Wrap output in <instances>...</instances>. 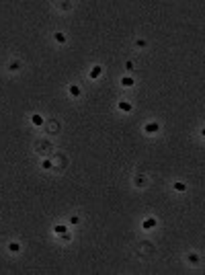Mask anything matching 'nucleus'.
<instances>
[{"label":"nucleus","mask_w":205,"mask_h":275,"mask_svg":"<svg viewBox=\"0 0 205 275\" xmlns=\"http://www.w3.org/2000/svg\"><path fill=\"white\" fill-rule=\"evenodd\" d=\"M142 226H144L146 230H150V228H154V226H156V220H154V218H148V220H144V222H142Z\"/></svg>","instance_id":"1"},{"label":"nucleus","mask_w":205,"mask_h":275,"mask_svg":"<svg viewBox=\"0 0 205 275\" xmlns=\"http://www.w3.org/2000/svg\"><path fill=\"white\" fill-rule=\"evenodd\" d=\"M121 84L125 86V89H129V86H133V78H131V76H123V78H121Z\"/></svg>","instance_id":"2"},{"label":"nucleus","mask_w":205,"mask_h":275,"mask_svg":"<svg viewBox=\"0 0 205 275\" xmlns=\"http://www.w3.org/2000/svg\"><path fill=\"white\" fill-rule=\"evenodd\" d=\"M100 72H102L100 66H92V70H90V78H98V76H100Z\"/></svg>","instance_id":"3"},{"label":"nucleus","mask_w":205,"mask_h":275,"mask_svg":"<svg viewBox=\"0 0 205 275\" xmlns=\"http://www.w3.org/2000/svg\"><path fill=\"white\" fill-rule=\"evenodd\" d=\"M146 131H148V133H156V131H158V123H154V121L148 123V125H146Z\"/></svg>","instance_id":"4"},{"label":"nucleus","mask_w":205,"mask_h":275,"mask_svg":"<svg viewBox=\"0 0 205 275\" xmlns=\"http://www.w3.org/2000/svg\"><path fill=\"white\" fill-rule=\"evenodd\" d=\"M70 95H72V97H80V86L72 84V86H70Z\"/></svg>","instance_id":"5"},{"label":"nucleus","mask_w":205,"mask_h":275,"mask_svg":"<svg viewBox=\"0 0 205 275\" xmlns=\"http://www.w3.org/2000/svg\"><path fill=\"white\" fill-rule=\"evenodd\" d=\"M119 109H121V111H131V103L121 101V103H119Z\"/></svg>","instance_id":"6"},{"label":"nucleus","mask_w":205,"mask_h":275,"mask_svg":"<svg viewBox=\"0 0 205 275\" xmlns=\"http://www.w3.org/2000/svg\"><path fill=\"white\" fill-rule=\"evenodd\" d=\"M54 39H56L58 43H66V35H64V33H56V35H54Z\"/></svg>","instance_id":"7"},{"label":"nucleus","mask_w":205,"mask_h":275,"mask_svg":"<svg viewBox=\"0 0 205 275\" xmlns=\"http://www.w3.org/2000/svg\"><path fill=\"white\" fill-rule=\"evenodd\" d=\"M8 251H10V253H19V251H21V246H19L17 242H10V244H8Z\"/></svg>","instance_id":"8"},{"label":"nucleus","mask_w":205,"mask_h":275,"mask_svg":"<svg viewBox=\"0 0 205 275\" xmlns=\"http://www.w3.org/2000/svg\"><path fill=\"white\" fill-rule=\"evenodd\" d=\"M33 125H43V117L41 115H33Z\"/></svg>","instance_id":"9"},{"label":"nucleus","mask_w":205,"mask_h":275,"mask_svg":"<svg viewBox=\"0 0 205 275\" xmlns=\"http://www.w3.org/2000/svg\"><path fill=\"white\" fill-rule=\"evenodd\" d=\"M54 232H56V234H64V232H68V230H66V226H62V224H58V226L54 228Z\"/></svg>","instance_id":"10"},{"label":"nucleus","mask_w":205,"mask_h":275,"mask_svg":"<svg viewBox=\"0 0 205 275\" xmlns=\"http://www.w3.org/2000/svg\"><path fill=\"white\" fill-rule=\"evenodd\" d=\"M172 187H174L176 191H185V189H187V187H185V183H181V181H176V183H174Z\"/></svg>","instance_id":"11"},{"label":"nucleus","mask_w":205,"mask_h":275,"mask_svg":"<svg viewBox=\"0 0 205 275\" xmlns=\"http://www.w3.org/2000/svg\"><path fill=\"white\" fill-rule=\"evenodd\" d=\"M189 261H191V263H199V257H197L195 253H191V255H189Z\"/></svg>","instance_id":"12"},{"label":"nucleus","mask_w":205,"mask_h":275,"mask_svg":"<svg viewBox=\"0 0 205 275\" xmlns=\"http://www.w3.org/2000/svg\"><path fill=\"white\" fill-rule=\"evenodd\" d=\"M41 166H43L45 170H49V168H51V166H54V164H51V162H49V160H43V162H41Z\"/></svg>","instance_id":"13"},{"label":"nucleus","mask_w":205,"mask_h":275,"mask_svg":"<svg viewBox=\"0 0 205 275\" xmlns=\"http://www.w3.org/2000/svg\"><path fill=\"white\" fill-rule=\"evenodd\" d=\"M70 222H72V224H78V222H80V218H78V216H72V218H70Z\"/></svg>","instance_id":"14"},{"label":"nucleus","mask_w":205,"mask_h":275,"mask_svg":"<svg viewBox=\"0 0 205 275\" xmlns=\"http://www.w3.org/2000/svg\"><path fill=\"white\" fill-rule=\"evenodd\" d=\"M10 70H19V62H12V64H10Z\"/></svg>","instance_id":"15"}]
</instances>
